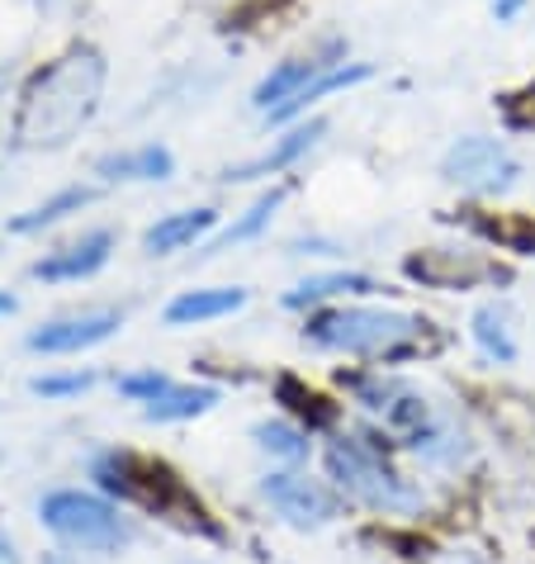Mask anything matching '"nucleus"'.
Wrapping results in <instances>:
<instances>
[{
	"mask_svg": "<svg viewBox=\"0 0 535 564\" xmlns=\"http://www.w3.org/2000/svg\"><path fill=\"white\" fill-rule=\"evenodd\" d=\"M100 96H105V57L96 48H76L57 57L29 86L20 105V123H14L20 148H67L96 119Z\"/></svg>",
	"mask_w": 535,
	"mask_h": 564,
	"instance_id": "f257e3e1",
	"label": "nucleus"
},
{
	"mask_svg": "<svg viewBox=\"0 0 535 564\" xmlns=\"http://www.w3.org/2000/svg\"><path fill=\"white\" fill-rule=\"evenodd\" d=\"M427 333V318L417 313H398V308H332L308 318L304 337L313 347L327 351H356V356H384L398 351L407 337Z\"/></svg>",
	"mask_w": 535,
	"mask_h": 564,
	"instance_id": "f03ea898",
	"label": "nucleus"
},
{
	"mask_svg": "<svg viewBox=\"0 0 535 564\" xmlns=\"http://www.w3.org/2000/svg\"><path fill=\"white\" fill-rule=\"evenodd\" d=\"M327 475L341 484V494H351L356 503H365L374 512H417L422 508V489H413L398 469L384 465V456L365 442H341L327 446Z\"/></svg>",
	"mask_w": 535,
	"mask_h": 564,
	"instance_id": "7ed1b4c3",
	"label": "nucleus"
},
{
	"mask_svg": "<svg viewBox=\"0 0 535 564\" xmlns=\"http://www.w3.org/2000/svg\"><path fill=\"white\" fill-rule=\"evenodd\" d=\"M39 517L53 536L81 545V551H119L129 541L119 512L105 503L96 494H81V489H57L39 503Z\"/></svg>",
	"mask_w": 535,
	"mask_h": 564,
	"instance_id": "20e7f679",
	"label": "nucleus"
},
{
	"mask_svg": "<svg viewBox=\"0 0 535 564\" xmlns=\"http://www.w3.org/2000/svg\"><path fill=\"white\" fill-rule=\"evenodd\" d=\"M440 176L450 185H460L465 195H507L516 181H522V162L498 143V138H460L446 162H440Z\"/></svg>",
	"mask_w": 535,
	"mask_h": 564,
	"instance_id": "39448f33",
	"label": "nucleus"
},
{
	"mask_svg": "<svg viewBox=\"0 0 535 564\" xmlns=\"http://www.w3.org/2000/svg\"><path fill=\"white\" fill-rule=\"evenodd\" d=\"M356 389H360V403L380 413L398 436H407L413 451L436 432L432 403L422 399L413 384H403V380H356Z\"/></svg>",
	"mask_w": 535,
	"mask_h": 564,
	"instance_id": "423d86ee",
	"label": "nucleus"
},
{
	"mask_svg": "<svg viewBox=\"0 0 535 564\" xmlns=\"http://www.w3.org/2000/svg\"><path fill=\"white\" fill-rule=\"evenodd\" d=\"M261 494L271 498V508H280V517H290L294 527H323L337 517V498L327 494L318 479H304V475H271L261 484Z\"/></svg>",
	"mask_w": 535,
	"mask_h": 564,
	"instance_id": "0eeeda50",
	"label": "nucleus"
},
{
	"mask_svg": "<svg viewBox=\"0 0 535 564\" xmlns=\"http://www.w3.org/2000/svg\"><path fill=\"white\" fill-rule=\"evenodd\" d=\"M119 313H81V318H62L48 323L39 333H29V351H43V356H72V351H86V347H100L105 337L119 333Z\"/></svg>",
	"mask_w": 535,
	"mask_h": 564,
	"instance_id": "6e6552de",
	"label": "nucleus"
},
{
	"mask_svg": "<svg viewBox=\"0 0 535 564\" xmlns=\"http://www.w3.org/2000/svg\"><path fill=\"white\" fill-rule=\"evenodd\" d=\"M109 252H114V232H109V228H96V232H86L81 242H72V247H62V252L43 257V261L34 265V280H48V285L86 280V275H96L100 265L109 261Z\"/></svg>",
	"mask_w": 535,
	"mask_h": 564,
	"instance_id": "1a4fd4ad",
	"label": "nucleus"
},
{
	"mask_svg": "<svg viewBox=\"0 0 535 564\" xmlns=\"http://www.w3.org/2000/svg\"><path fill=\"white\" fill-rule=\"evenodd\" d=\"M407 275L422 280V285H440V290H455V285H474V280L493 275V265H483L474 252H455V247H432L407 261Z\"/></svg>",
	"mask_w": 535,
	"mask_h": 564,
	"instance_id": "9d476101",
	"label": "nucleus"
},
{
	"mask_svg": "<svg viewBox=\"0 0 535 564\" xmlns=\"http://www.w3.org/2000/svg\"><path fill=\"white\" fill-rule=\"evenodd\" d=\"M327 133V123L323 119H313V123H304V129H294L290 138H280V143L271 148V152H261L256 162H242V166H228L223 171V181H256V176H275V171H285V166H294L298 156H304L318 138Z\"/></svg>",
	"mask_w": 535,
	"mask_h": 564,
	"instance_id": "9b49d317",
	"label": "nucleus"
},
{
	"mask_svg": "<svg viewBox=\"0 0 535 564\" xmlns=\"http://www.w3.org/2000/svg\"><path fill=\"white\" fill-rule=\"evenodd\" d=\"M214 224H218L214 209H181V214H166V218H156V224L143 232V247H148V257H171V252H181V247L199 242Z\"/></svg>",
	"mask_w": 535,
	"mask_h": 564,
	"instance_id": "f8f14e48",
	"label": "nucleus"
},
{
	"mask_svg": "<svg viewBox=\"0 0 535 564\" xmlns=\"http://www.w3.org/2000/svg\"><path fill=\"white\" fill-rule=\"evenodd\" d=\"M323 72H327V62H318V57H290V62H280V67L265 76L256 90H251V105H256L261 115H271V109H280L285 100H294L308 82H318Z\"/></svg>",
	"mask_w": 535,
	"mask_h": 564,
	"instance_id": "ddd939ff",
	"label": "nucleus"
},
{
	"mask_svg": "<svg viewBox=\"0 0 535 564\" xmlns=\"http://www.w3.org/2000/svg\"><path fill=\"white\" fill-rule=\"evenodd\" d=\"M171 171H176V156L162 143H148L138 152H114V156H100L96 162L100 181H166Z\"/></svg>",
	"mask_w": 535,
	"mask_h": 564,
	"instance_id": "4468645a",
	"label": "nucleus"
},
{
	"mask_svg": "<svg viewBox=\"0 0 535 564\" xmlns=\"http://www.w3.org/2000/svg\"><path fill=\"white\" fill-rule=\"evenodd\" d=\"M247 304V290H190L181 300L166 304V323L171 327H185V323H209V318H228Z\"/></svg>",
	"mask_w": 535,
	"mask_h": 564,
	"instance_id": "2eb2a0df",
	"label": "nucleus"
},
{
	"mask_svg": "<svg viewBox=\"0 0 535 564\" xmlns=\"http://www.w3.org/2000/svg\"><path fill=\"white\" fill-rule=\"evenodd\" d=\"M214 403H218V389H209V384H166L162 394L143 403V413L152 422H185V417L209 413Z\"/></svg>",
	"mask_w": 535,
	"mask_h": 564,
	"instance_id": "dca6fc26",
	"label": "nucleus"
},
{
	"mask_svg": "<svg viewBox=\"0 0 535 564\" xmlns=\"http://www.w3.org/2000/svg\"><path fill=\"white\" fill-rule=\"evenodd\" d=\"M370 76H374V67H365V62H356V67H337V72H323L318 82H308L294 100H285L280 109H271V123H285V119H294V115H304V109L318 105L323 96H332V90H346V86H360V82H370Z\"/></svg>",
	"mask_w": 535,
	"mask_h": 564,
	"instance_id": "f3484780",
	"label": "nucleus"
},
{
	"mask_svg": "<svg viewBox=\"0 0 535 564\" xmlns=\"http://www.w3.org/2000/svg\"><path fill=\"white\" fill-rule=\"evenodd\" d=\"M474 341L483 356L493 360H516V327H512V308L507 304H483L474 313Z\"/></svg>",
	"mask_w": 535,
	"mask_h": 564,
	"instance_id": "a211bd4d",
	"label": "nucleus"
},
{
	"mask_svg": "<svg viewBox=\"0 0 535 564\" xmlns=\"http://www.w3.org/2000/svg\"><path fill=\"white\" fill-rule=\"evenodd\" d=\"M380 285H374L370 275H356V271H337V275H313L304 280L298 290L285 294L290 308H304V304H323V300H337V294H374Z\"/></svg>",
	"mask_w": 535,
	"mask_h": 564,
	"instance_id": "6ab92c4d",
	"label": "nucleus"
},
{
	"mask_svg": "<svg viewBox=\"0 0 535 564\" xmlns=\"http://www.w3.org/2000/svg\"><path fill=\"white\" fill-rule=\"evenodd\" d=\"M90 199H96V191H90V185H72V191H57L48 205H39V209H29V214L14 218L10 232H39V228H53V224H62L67 214H81Z\"/></svg>",
	"mask_w": 535,
	"mask_h": 564,
	"instance_id": "aec40b11",
	"label": "nucleus"
},
{
	"mask_svg": "<svg viewBox=\"0 0 535 564\" xmlns=\"http://www.w3.org/2000/svg\"><path fill=\"white\" fill-rule=\"evenodd\" d=\"M280 205H285V191H271V195H261L256 205H251V209L238 218V224H232V228L223 232V238L214 242V252H228V247H238V242L261 238V232L271 228V218H275V209H280Z\"/></svg>",
	"mask_w": 535,
	"mask_h": 564,
	"instance_id": "412c9836",
	"label": "nucleus"
},
{
	"mask_svg": "<svg viewBox=\"0 0 535 564\" xmlns=\"http://www.w3.org/2000/svg\"><path fill=\"white\" fill-rule=\"evenodd\" d=\"M256 446L271 451V456H280V460H304L308 456V436L298 427H290V422H261Z\"/></svg>",
	"mask_w": 535,
	"mask_h": 564,
	"instance_id": "4be33fe9",
	"label": "nucleus"
},
{
	"mask_svg": "<svg viewBox=\"0 0 535 564\" xmlns=\"http://www.w3.org/2000/svg\"><path fill=\"white\" fill-rule=\"evenodd\" d=\"M280 399H285L298 417H308L313 427H332V422H337L332 403H327L323 394H313V389H304L298 380H280Z\"/></svg>",
	"mask_w": 535,
	"mask_h": 564,
	"instance_id": "5701e85b",
	"label": "nucleus"
},
{
	"mask_svg": "<svg viewBox=\"0 0 535 564\" xmlns=\"http://www.w3.org/2000/svg\"><path fill=\"white\" fill-rule=\"evenodd\" d=\"M96 384V375H39L34 394L39 399H67V394H86Z\"/></svg>",
	"mask_w": 535,
	"mask_h": 564,
	"instance_id": "b1692460",
	"label": "nucleus"
},
{
	"mask_svg": "<svg viewBox=\"0 0 535 564\" xmlns=\"http://www.w3.org/2000/svg\"><path fill=\"white\" fill-rule=\"evenodd\" d=\"M166 384H171L166 375H123V380H119V394H123V399H138V403H148V399H156V394H162Z\"/></svg>",
	"mask_w": 535,
	"mask_h": 564,
	"instance_id": "393cba45",
	"label": "nucleus"
},
{
	"mask_svg": "<svg viewBox=\"0 0 535 564\" xmlns=\"http://www.w3.org/2000/svg\"><path fill=\"white\" fill-rule=\"evenodd\" d=\"M432 564H488L483 555H474V551H440Z\"/></svg>",
	"mask_w": 535,
	"mask_h": 564,
	"instance_id": "a878e982",
	"label": "nucleus"
},
{
	"mask_svg": "<svg viewBox=\"0 0 535 564\" xmlns=\"http://www.w3.org/2000/svg\"><path fill=\"white\" fill-rule=\"evenodd\" d=\"M522 10H526V0H493V14H498L502 24L516 20V14H522Z\"/></svg>",
	"mask_w": 535,
	"mask_h": 564,
	"instance_id": "bb28decb",
	"label": "nucleus"
},
{
	"mask_svg": "<svg viewBox=\"0 0 535 564\" xmlns=\"http://www.w3.org/2000/svg\"><path fill=\"white\" fill-rule=\"evenodd\" d=\"M0 564H20V551H14V541L0 531Z\"/></svg>",
	"mask_w": 535,
	"mask_h": 564,
	"instance_id": "cd10ccee",
	"label": "nucleus"
},
{
	"mask_svg": "<svg viewBox=\"0 0 535 564\" xmlns=\"http://www.w3.org/2000/svg\"><path fill=\"white\" fill-rule=\"evenodd\" d=\"M43 564H81L76 555H43Z\"/></svg>",
	"mask_w": 535,
	"mask_h": 564,
	"instance_id": "c85d7f7f",
	"label": "nucleus"
},
{
	"mask_svg": "<svg viewBox=\"0 0 535 564\" xmlns=\"http://www.w3.org/2000/svg\"><path fill=\"white\" fill-rule=\"evenodd\" d=\"M0 313H14V300H10V294H0Z\"/></svg>",
	"mask_w": 535,
	"mask_h": 564,
	"instance_id": "c756f323",
	"label": "nucleus"
}]
</instances>
